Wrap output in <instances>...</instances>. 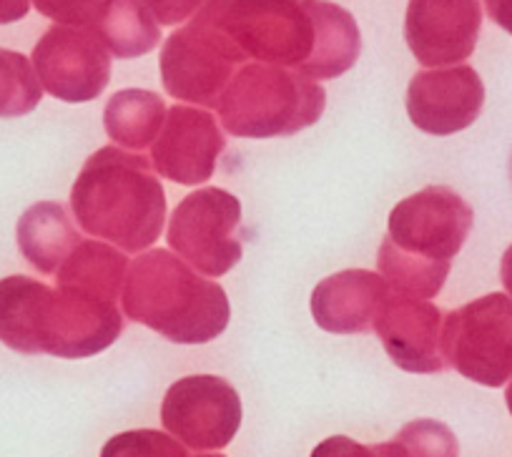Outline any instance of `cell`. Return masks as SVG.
Here are the masks:
<instances>
[{"label":"cell","mask_w":512,"mask_h":457,"mask_svg":"<svg viewBox=\"0 0 512 457\" xmlns=\"http://www.w3.org/2000/svg\"><path fill=\"white\" fill-rule=\"evenodd\" d=\"M199 16L246 61L294 68L317 83L347 73L362 51L354 16L329 0H206Z\"/></svg>","instance_id":"obj_1"},{"label":"cell","mask_w":512,"mask_h":457,"mask_svg":"<svg viewBox=\"0 0 512 457\" xmlns=\"http://www.w3.org/2000/svg\"><path fill=\"white\" fill-rule=\"evenodd\" d=\"M121 332L123 314L111 299L53 289L23 274L0 279V342L21 355L86 360L108 350Z\"/></svg>","instance_id":"obj_2"},{"label":"cell","mask_w":512,"mask_h":457,"mask_svg":"<svg viewBox=\"0 0 512 457\" xmlns=\"http://www.w3.org/2000/svg\"><path fill=\"white\" fill-rule=\"evenodd\" d=\"M472 221L470 204L447 186H427L397 201L377 254L384 282L405 297H437L450 262L470 237Z\"/></svg>","instance_id":"obj_3"},{"label":"cell","mask_w":512,"mask_h":457,"mask_svg":"<svg viewBox=\"0 0 512 457\" xmlns=\"http://www.w3.org/2000/svg\"><path fill=\"white\" fill-rule=\"evenodd\" d=\"M71 211L83 232L123 252H144L164 232L166 194L146 156L103 146L73 184Z\"/></svg>","instance_id":"obj_4"},{"label":"cell","mask_w":512,"mask_h":457,"mask_svg":"<svg viewBox=\"0 0 512 457\" xmlns=\"http://www.w3.org/2000/svg\"><path fill=\"white\" fill-rule=\"evenodd\" d=\"M121 309L176 345H206L224 332L231 317L224 289L166 249L131 262Z\"/></svg>","instance_id":"obj_5"},{"label":"cell","mask_w":512,"mask_h":457,"mask_svg":"<svg viewBox=\"0 0 512 457\" xmlns=\"http://www.w3.org/2000/svg\"><path fill=\"white\" fill-rule=\"evenodd\" d=\"M327 93L294 68L246 63L219 98L221 126L236 139L294 136L322 119Z\"/></svg>","instance_id":"obj_6"},{"label":"cell","mask_w":512,"mask_h":457,"mask_svg":"<svg viewBox=\"0 0 512 457\" xmlns=\"http://www.w3.org/2000/svg\"><path fill=\"white\" fill-rule=\"evenodd\" d=\"M445 367L485 387L512 377V297L502 292L467 302L442 324Z\"/></svg>","instance_id":"obj_7"},{"label":"cell","mask_w":512,"mask_h":457,"mask_svg":"<svg viewBox=\"0 0 512 457\" xmlns=\"http://www.w3.org/2000/svg\"><path fill=\"white\" fill-rule=\"evenodd\" d=\"M159 63L161 81L171 98L216 108L231 78L246 66V56L226 33L196 13L189 26L166 38Z\"/></svg>","instance_id":"obj_8"},{"label":"cell","mask_w":512,"mask_h":457,"mask_svg":"<svg viewBox=\"0 0 512 457\" xmlns=\"http://www.w3.org/2000/svg\"><path fill=\"white\" fill-rule=\"evenodd\" d=\"M169 247L191 269L224 277L241 262V201L224 189H196L179 201L169 221Z\"/></svg>","instance_id":"obj_9"},{"label":"cell","mask_w":512,"mask_h":457,"mask_svg":"<svg viewBox=\"0 0 512 457\" xmlns=\"http://www.w3.org/2000/svg\"><path fill=\"white\" fill-rule=\"evenodd\" d=\"M161 422L191 450H224L241 427V397L224 377H181L166 390Z\"/></svg>","instance_id":"obj_10"},{"label":"cell","mask_w":512,"mask_h":457,"mask_svg":"<svg viewBox=\"0 0 512 457\" xmlns=\"http://www.w3.org/2000/svg\"><path fill=\"white\" fill-rule=\"evenodd\" d=\"M43 91L66 103H86L103 93L111 78V53L83 26H53L31 58Z\"/></svg>","instance_id":"obj_11"},{"label":"cell","mask_w":512,"mask_h":457,"mask_svg":"<svg viewBox=\"0 0 512 457\" xmlns=\"http://www.w3.org/2000/svg\"><path fill=\"white\" fill-rule=\"evenodd\" d=\"M480 0H410L405 41L427 68L460 66L480 38Z\"/></svg>","instance_id":"obj_12"},{"label":"cell","mask_w":512,"mask_h":457,"mask_svg":"<svg viewBox=\"0 0 512 457\" xmlns=\"http://www.w3.org/2000/svg\"><path fill=\"white\" fill-rule=\"evenodd\" d=\"M485 103V86L470 66L430 68L412 76L407 86V116L420 131L452 136L477 121Z\"/></svg>","instance_id":"obj_13"},{"label":"cell","mask_w":512,"mask_h":457,"mask_svg":"<svg viewBox=\"0 0 512 457\" xmlns=\"http://www.w3.org/2000/svg\"><path fill=\"white\" fill-rule=\"evenodd\" d=\"M226 139L209 111L174 106L166 111L161 134L151 146L154 171L174 184L199 186L214 176Z\"/></svg>","instance_id":"obj_14"},{"label":"cell","mask_w":512,"mask_h":457,"mask_svg":"<svg viewBox=\"0 0 512 457\" xmlns=\"http://www.w3.org/2000/svg\"><path fill=\"white\" fill-rule=\"evenodd\" d=\"M442 324L445 314L425 299L390 294L374 322L384 352L400 370L432 375L445 370L442 357Z\"/></svg>","instance_id":"obj_15"},{"label":"cell","mask_w":512,"mask_h":457,"mask_svg":"<svg viewBox=\"0 0 512 457\" xmlns=\"http://www.w3.org/2000/svg\"><path fill=\"white\" fill-rule=\"evenodd\" d=\"M392 289L382 274L347 269L322 279L312 292V317L324 332H372Z\"/></svg>","instance_id":"obj_16"},{"label":"cell","mask_w":512,"mask_h":457,"mask_svg":"<svg viewBox=\"0 0 512 457\" xmlns=\"http://www.w3.org/2000/svg\"><path fill=\"white\" fill-rule=\"evenodd\" d=\"M73 219L76 216H71V211L56 201H41L18 219V247L31 267L56 277L61 264L83 242Z\"/></svg>","instance_id":"obj_17"},{"label":"cell","mask_w":512,"mask_h":457,"mask_svg":"<svg viewBox=\"0 0 512 457\" xmlns=\"http://www.w3.org/2000/svg\"><path fill=\"white\" fill-rule=\"evenodd\" d=\"M88 31L116 58H139L161 43V28L141 0H103Z\"/></svg>","instance_id":"obj_18"},{"label":"cell","mask_w":512,"mask_h":457,"mask_svg":"<svg viewBox=\"0 0 512 457\" xmlns=\"http://www.w3.org/2000/svg\"><path fill=\"white\" fill-rule=\"evenodd\" d=\"M166 121V103L159 93L126 88L108 98L103 126L108 139L121 149L141 151L154 146Z\"/></svg>","instance_id":"obj_19"},{"label":"cell","mask_w":512,"mask_h":457,"mask_svg":"<svg viewBox=\"0 0 512 457\" xmlns=\"http://www.w3.org/2000/svg\"><path fill=\"white\" fill-rule=\"evenodd\" d=\"M131 262L103 242H81L56 272L58 287L83 289L96 297L116 302L123 292Z\"/></svg>","instance_id":"obj_20"},{"label":"cell","mask_w":512,"mask_h":457,"mask_svg":"<svg viewBox=\"0 0 512 457\" xmlns=\"http://www.w3.org/2000/svg\"><path fill=\"white\" fill-rule=\"evenodd\" d=\"M43 86L23 53L0 48V119L26 116L41 103Z\"/></svg>","instance_id":"obj_21"},{"label":"cell","mask_w":512,"mask_h":457,"mask_svg":"<svg viewBox=\"0 0 512 457\" xmlns=\"http://www.w3.org/2000/svg\"><path fill=\"white\" fill-rule=\"evenodd\" d=\"M101 457H189L186 445L161 430H128L103 445Z\"/></svg>","instance_id":"obj_22"},{"label":"cell","mask_w":512,"mask_h":457,"mask_svg":"<svg viewBox=\"0 0 512 457\" xmlns=\"http://www.w3.org/2000/svg\"><path fill=\"white\" fill-rule=\"evenodd\" d=\"M405 447L407 457H460V445L445 422L415 420L407 422L395 437Z\"/></svg>","instance_id":"obj_23"},{"label":"cell","mask_w":512,"mask_h":457,"mask_svg":"<svg viewBox=\"0 0 512 457\" xmlns=\"http://www.w3.org/2000/svg\"><path fill=\"white\" fill-rule=\"evenodd\" d=\"M312 457H407L405 447L397 440L379 442V445H362L352 437H327L312 450Z\"/></svg>","instance_id":"obj_24"},{"label":"cell","mask_w":512,"mask_h":457,"mask_svg":"<svg viewBox=\"0 0 512 457\" xmlns=\"http://www.w3.org/2000/svg\"><path fill=\"white\" fill-rule=\"evenodd\" d=\"M41 16L58 26H88L103 0H31Z\"/></svg>","instance_id":"obj_25"},{"label":"cell","mask_w":512,"mask_h":457,"mask_svg":"<svg viewBox=\"0 0 512 457\" xmlns=\"http://www.w3.org/2000/svg\"><path fill=\"white\" fill-rule=\"evenodd\" d=\"M161 26H181L201 11L206 0H141Z\"/></svg>","instance_id":"obj_26"},{"label":"cell","mask_w":512,"mask_h":457,"mask_svg":"<svg viewBox=\"0 0 512 457\" xmlns=\"http://www.w3.org/2000/svg\"><path fill=\"white\" fill-rule=\"evenodd\" d=\"M485 11L502 31L512 36V0H485Z\"/></svg>","instance_id":"obj_27"},{"label":"cell","mask_w":512,"mask_h":457,"mask_svg":"<svg viewBox=\"0 0 512 457\" xmlns=\"http://www.w3.org/2000/svg\"><path fill=\"white\" fill-rule=\"evenodd\" d=\"M28 11H31V0H0V26L21 21Z\"/></svg>","instance_id":"obj_28"},{"label":"cell","mask_w":512,"mask_h":457,"mask_svg":"<svg viewBox=\"0 0 512 457\" xmlns=\"http://www.w3.org/2000/svg\"><path fill=\"white\" fill-rule=\"evenodd\" d=\"M500 279H502V287H505L507 294H510V297H512V244L505 249V254H502Z\"/></svg>","instance_id":"obj_29"},{"label":"cell","mask_w":512,"mask_h":457,"mask_svg":"<svg viewBox=\"0 0 512 457\" xmlns=\"http://www.w3.org/2000/svg\"><path fill=\"white\" fill-rule=\"evenodd\" d=\"M505 402H507V410H510V415H512V382L507 385V390H505Z\"/></svg>","instance_id":"obj_30"},{"label":"cell","mask_w":512,"mask_h":457,"mask_svg":"<svg viewBox=\"0 0 512 457\" xmlns=\"http://www.w3.org/2000/svg\"><path fill=\"white\" fill-rule=\"evenodd\" d=\"M510 181H512V154H510Z\"/></svg>","instance_id":"obj_31"},{"label":"cell","mask_w":512,"mask_h":457,"mask_svg":"<svg viewBox=\"0 0 512 457\" xmlns=\"http://www.w3.org/2000/svg\"><path fill=\"white\" fill-rule=\"evenodd\" d=\"M199 457H224V455H199Z\"/></svg>","instance_id":"obj_32"}]
</instances>
